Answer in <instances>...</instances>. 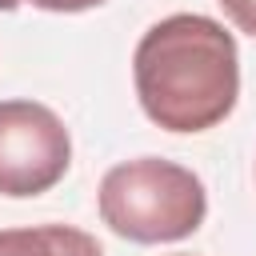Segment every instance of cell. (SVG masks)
<instances>
[{
    "instance_id": "cell-2",
    "label": "cell",
    "mask_w": 256,
    "mask_h": 256,
    "mask_svg": "<svg viewBox=\"0 0 256 256\" xmlns=\"http://www.w3.org/2000/svg\"><path fill=\"white\" fill-rule=\"evenodd\" d=\"M204 212L208 196L200 176L160 156L124 160L100 180V220L136 244L184 240L204 224Z\"/></svg>"
},
{
    "instance_id": "cell-4",
    "label": "cell",
    "mask_w": 256,
    "mask_h": 256,
    "mask_svg": "<svg viewBox=\"0 0 256 256\" xmlns=\"http://www.w3.org/2000/svg\"><path fill=\"white\" fill-rule=\"evenodd\" d=\"M0 256H104L100 244L68 224L0 228Z\"/></svg>"
},
{
    "instance_id": "cell-6",
    "label": "cell",
    "mask_w": 256,
    "mask_h": 256,
    "mask_svg": "<svg viewBox=\"0 0 256 256\" xmlns=\"http://www.w3.org/2000/svg\"><path fill=\"white\" fill-rule=\"evenodd\" d=\"M32 4L44 12H84V8H96L104 0H32Z\"/></svg>"
},
{
    "instance_id": "cell-5",
    "label": "cell",
    "mask_w": 256,
    "mask_h": 256,
    "mask_svg": "<svg viewBox=\"0 0 256 256\" xmlns=\"http://www.w3.org/2000/svg\"><path fill=\"white\" fill-rule=\"evenodd\" d=\"M220 8L228 12V20H232L240 32H248V36L256 40V0H220Z\"/></svg>"
},
{
    "instance_id": "cell-8",
    "label": "cell",
    "mask_w": 256,
    "mask_h": 256,
    "mask_svg": "<svg viewBox=\"0 0 256 256\" xmlns=\"http://www.w3.org/2000/svg\"><path fill=\"white\" fill-rule=\"evenodd\" d=\"M176 256H184V252H176Z\"/></svg>"
},
{
    "instance_id": "cell-1",
    "label": "cell",
    "mask_w": 256,
    "mask_h": 256,
    "mask_svg": "<svg viewBox=\"0 0 256 256\" xmlns=\"http://www.w3.org/2000/svg\"><path fill=\"white\" fill-rule=\"evenodd\" d=\"M140 108L168 132L216 128L240 96V52L232 32L200 12L156 20L132 56Z\"/></svg>"
},
{
    "instance_id": "cell-3",
    "label": "cell",
    "mask_w": 256,
    "mask_h": 256,
    "mask_svg": "<svg viewBox=\"0 0 256 256\" xmlns=\"http://www.w3.org/2000/svg\"><path fill=\"white\" fill-rule=\"evenodd\" d=\"M72 140L64 120L36 100H0V196H40L64 180Z\"/></svg>"
},
{
    "instance_id": "cell-7",
    "label": "cell",
    "mask_w": 256,
    "mask_h": 256,
    "mask_svg": "<svg viewBox=\"0 0 256 256\" xmlns=\"http://www.w3.org/2000/svg\"><path fill=\"white\" fill-rule=\"evenodd\" d=\"M12 8H20V0H0V12H12Z\"/></svg>"
}]
</instances>
